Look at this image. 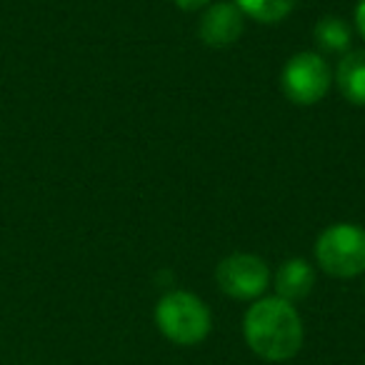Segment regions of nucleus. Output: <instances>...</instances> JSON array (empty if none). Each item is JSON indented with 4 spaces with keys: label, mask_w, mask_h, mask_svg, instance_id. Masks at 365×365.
<instances>
[{
    "label": "nucleus",
    "mask_w": 365,
    "mask_h": 365,
    "mask_svg": "<svg viewBox=\"0 0 365 365\" xmlns=\"http://www.w3.org/2000/svg\"><path fill=\"white\" fill-rule=\"evenodd\" d=\"M243 340L265 363H285L300 353L305 340L298 308L278 295L253 300L243 315Z\"/></svg>",
    "instance_id": "obj_1"
},
{
    "label": "nucleus",
    "mask_w": 365,
    "mask_h": 365,
    "mask_svg": "<svg viewBox=\"0 0 365 365\" xmlns=\"http://www.w3.org/2000/svg\"><path fill=\"white\" fill-rule=\"evenodd\" d=\"M155 328L168 343L180 348L200 345L213 330V313L200 295L190 290H168L155 303Z\"/></svg>",
    "instance_id": "obj_2"
},
{
    "label": "nucleus",
    "mask_w": 365,
    "mask_h": 365,
    "mask_svg": "<svg viewBox=\"0 0 365 365\" xmlns=\"http://www.w3.org/2000/svg\"><path fill=\"white\" fill-rule=\"evenodd\" d=\"M315 263L325 275L350 280L365 275V228L333 223L315 238Z\"/></svg>",
    "instance_id": "obj_3"
},
{
    "label": "nucleus",
    "mask_w": 365,
    "mask_h": 365,
    "mask_svg": "<svg viewBox=\"0 0 365 365\" xmlns=\"http://www.w3.org/2000/svg\"><path fill=\"white\" fill-rule=\"evenodd\" d=\"M330 86H333V71L325 56L315 51L295 53L280 71V91L293 106H315L328 96Z\"/></svg>",
    "instance_id": "obj_4"
},
{
    "label": "nucleus",
    "mask_w": 365,
    "mask_h": 365,
    "mask_svg": "<svg viewBox=\"0 0 365 365\" xmlns=\"http://www.w3.org/2000/svg\"><path fill=\"white\" fill-rule=\"evenodd\" d=\"M273 283V270L258 253L235 250L225 255L215 268V285L223 295L243 303L263 298Z\"/></svg>",
    "instance_id": "obj_5"
},
{
    "label": "nucleus",
    "mask_w": 365,
    "mask_h": 365,
    "mask_svg": "<svg viewBox=\"0 0 365 365\" xmlns=\"http://www.w3.org/2000/svg\"><path fill=\"white\" fill-rule=\"evenodd\" d=\"M245 31V16L233 0H218L203 11L198 23V38L208 48H230L240 41Z\"/></svg>",
    "instance_id": "obj_6"
},
{
    "label": "nucleus",
    "mask_w": 365,
    "mask_h": 365,
    "mask_svg": "<svg viewBox=\"0 0 365 365\" xmlns=\"http://www.w3.org/2000/svg\"><path fill=\"white\" fill-rule=\"evenodd\" d=\"M275 295L288 303H298L305 300L315 288V268L305 258H288L278 265V270L273 273Z\"/></svg>",
    "instance_id": "obj_7"
},
{
    "label": "nucleus",
    "mask_w": 365,
    "mask_h": 365,
    "mask_svg": "<svg viewBox=\"0 0 365 365\" xmlns=\"http://www.w3.org/2000/svg\"><path fill=\"white\" fill-rule=\"evenodd\" d=\"M333 81L340 96L350 106L365 108V48L363 51H348L340 58Z\"/></svg>",
    "instance_id": "obj_8"
},
{
    "label": "nucleus",
    "mask_w": 365,
    "mask_h": 365,
    "mask_svg": "<svg viewBox=\"0 0 365 365\" xmlns=\"http://www.w3.org/2000/svg\"><path fill=\"white\" fill-rule=\"evenodd\" d=\"M315 46L320 48V56L333 53V56H345L353 41V31L340 16H323L313 28Z\"/></svg>",
    "instance_id": "obj_9"
},
{
    "label": "nucleus",
    "mask_w": 365,
    "mask_h": 365,
    "mask_svg": "<svg viewBox=\"0 0 365 365\" xmlns=\"http://www.w3.org/2000/svg\"><path fill=\"white\" fill-rule=\"evenodd\" d=\"M233 3L248 21L260 26H275L295 11L298 0H233Z\"/></svg>",
    "instance_id": "obj_10"
},
{
    "label": "nucleus",
    "mask_w": 365,
    "mask_h": 365,
    "mask_svg": "<svg viewBox=\"0 0 365 365\" xmlns=\"http://www.w3.org/2000/svg\"><path fill=\"white\" fill-rule=\"evenodd\" d=\"M173 3H175L178 11H182V13H198V11H205L213 0H173Z\"/></svg>",
    "instance_id": "obj_11"
},
{
    "label": "nucleus",
    "mask_w": 365,
    "mask_h": 365,
    "mask_svg": "<svg viewBox=\"0 0 365 365\" xmlns=\"http://www.w3.org/2000/svg\"><path fill=\"white\" fill-rule=\"evenodd\" d=\"M353 28L360 38L365 41V0H358L353 11Z\"/></svg>",
    "instance_id": "obj_12"
},
{
    "label": "nucleus",
    "mask_w": 365,
    "mask_h": 365,
    "mask_svg": "<svg viewBox=\"0 0 365 365\" xmlns=\"http://www.w3.org/2000/svg\"><path fill=\"white\" fill-rule=\"evenodd\" d=\"M363 295H365V285H363Z\"/></svg>",
    "instance_id": "obj_13"
}]
</instances>
